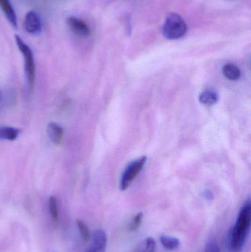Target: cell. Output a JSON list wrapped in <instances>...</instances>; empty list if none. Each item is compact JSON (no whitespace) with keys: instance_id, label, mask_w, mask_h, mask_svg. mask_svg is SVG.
<instances>
[{"instance_id":"cell-1","label":"cell","mask_w":251,"mask_h":252,"mask_svg":"<svg viewBox=\"0 0 251 252\" xmlns=\"http://www.w3.org/2000/svg\"><path fill=\"white\" fill-rule=\"evenodd\" d=\"M251 204L248 200L239 212L235 224L230 229L227 238L228 252H243L250 233Z\"/></svg>"},{"instance_id":"cell-2","label":"cell","mask_w":251,"mask_h":252,"mask_svg":"<svg viewBox=\"0 0 251 252\" xmlns=\"http://www.w3.org/2000/svg\"><path fill=\"white\" fill-rule=\"evenodd\" d=\"M187 32V23L180 15L172 13L167 16L162 28V32L165 38L169 40L179 39Z\"/></svg>"},{"instance_id":"cell-3","label":"cell","mask_w":251,"mask_h":252,"mask_svg":"<svg viewBox=\"0 0 251 252\" xmlns=\"http://www.w3.org/2000/svg\"><path fill=\"white\" fill-rule=\"evenodd\" d=\"M16 44L19 47V50L22 52L24 58L25 59V72H26L27 78L28 83L31 89L33 87L35 78V66L34 63L33 54L29 46L27 45L20 36L15 35Z\"/></svg>"},{"instance_id":"cell-4","label":"cell","mask_w":251,"mask_h":252,"mask_svg":"<svg viewBox=\"0 0 251 252\" xmlns=\"http://www.w3.org/2000/svg\"><path fill=\"white\" fill-rule=\"evenodd\" d=\"M147 161V157H142L136 161H133L128 166L120 182L121 190L124 191L128 189L133 181L137 177V175L141 172Z\"/></svg>"},{"instance_id":"cell-5","label":"cell","mask_w":251,"mask_h":252,"mask_svg":"<svg viewBox=\"0 0 251 252\" xmlns=\"http://www.w3.org/2000/svg\"><path fill=\"white\" fill-rule=\"evenodd\" d=\"M107 236L103 229H97L92 235V243L86 252H106Z\"/></svg>"},{"instance_id":"cell-6","label":"cell","mask_w":251,"mask_h":252,"mask_svg":"<svg viewBox=\"0 0 251 252\" xmlns=\"http://www.w3.org/2000/svg\"><path fill=\"white\" fill-rule=\"evenodd\" d=\"M67 24L74 33L78 36L88 37L91 35L89 27L84 20L79 18L70 16L67 19Z\"/></svg>"},{"instance_id":"cell-7","label":"cell","mask_w":251,"mask_h":252,"mask_svg":"<svg viewBox=\"0 0 251 252\" xmlns=\"http://www.w3.org/2000/svg\"><path fill=\"white\" fill-rule=\"evenodd\" d=\"M25 28L27 32L38 34L41 31V22L39 16L35 12L29 11L25 16Z\"/></svg>"},{"instance_id":"cell-8","label":"cell","mask_w":251,"mask_h":252,"mask_svg":"<svg viewBox=\"0 0 251 252\" xmlns=\"http://www.w3.org/2000/svg\"><path fill=\"white\" fill-rule=\"evenodd\" d=\"M47 133L50 140L56 145H59L61 142L63 136V130L60 126L55 123H50L47 127Z\"/></svg>"},{"instance_id":"cell-9","label":"cell","mask_w":251,"mask_h":252,"mask_svg":"<svg viewBox=\"0 0 251 252\" xmlns=\"http://www.w3.org/2000/svg\"><path fill=\"white\" fill-rule=\"evenodd\" d=\"M0 7L2 9L7 20L14 28H17V18L10 1L9 0H0Z\"/></svg>"},{"instance_id":"cell-10","label":"cell","mask_w":251,"mask_h":252,"mask_svg":"<svg viewBox=\"0 0 251 252\" xmlns=\"http://www.w3.org/2000/svg\"><path fill=\"white\" fill-rule=\"evenodd\" d=\"M223 72L225 78L231 81H237L240 79L241 76V71L239 69L238 66H236L234 63H227L223 66Z\"/></svg>"},{"instance_id":"cell-11","label":"cell","mask_w":251,"mask_h":252,"mask_svg":"<svg viewBox=\"0 0 251 252\" xmlns=\"http://www.w3.org/2000/svg\"><path fill=\"white\" fill-rule=\"evenodd\" d=\"M160 242L166 250L174 251L179 247L180 241L175 237L162 235L160 237Z\"/></svg>"},{"instance_id":"cell-12","label":"cell","mask_w":251,"mask_h":252,"mask_svg":"<svg viewBox=\"0 0 251 252\" xmlns=\"http://www.w3.org/2000/svg\"><path fill=\"white\" fill-rule=\"evenodd\" d=\"M200 103L206 106H212L217 103L218 100V95L215 92L212 90H206L201 93L199 97Z\"/></svg>"},{"instance_id":"cell-13","label":"cell","mask_w":251,"mask_h":252,"mask_svg":"<svg viewBox=\"0 0 251 252\" xmlns=\"http://www.w3.org/2000/svg\"><path fill=\"white\" fill-rule=\"evenodd\" d=\"M19 130L14 127H0V139L7 140H14L19 135Z\"/></svg>"},{"instance_id":"cell-14","label":"cell","mask_w":251,"mask_h":252,"mask_svg":"<svg viewBox=\"0 0 251 252\" xmlns=\"http://www.w3.org/2000/svg\"><path fill=\"white\" fill-rule=\"evenodd\" d=\"M77 226H78L83 240L85 241H89L90 238H91V234H90L89 229H88L87 225L83 220L78 219V220H77Z\"/></svg>"},{"instance_id":"cell-15","label":"cell","mask_w":251,"mask_h":252,"mask_svg":"<svg viewBox=\"0 0 251 252\" xmlns=\"http://www.w3.org/2000/svg\"><path fill=\"white\" fill-rule=\"evenodd\" d=\"M143 219V213H139L134 216V219L131 220V223H129L128 226V231L131 232H136L138 230L139 228L141 226V223H142Z\"/></svg>"},{"instance_id":"cell-16","label":"cell","mask_w":251,"mask_h":252,"mask_svg":"<svg viewBox=\"0 0 251 252\" xmlns=\"http://www.w3.org/2000/svg\"><path fill=\"white\" fill-rule=\"evenodd\" d=\"M49 207H50L52 219L55 222H57V219H58V213H57V199H56V197H50V200H49Z\"/></svg>"},{"instance_id":"cell-17","label":"cell","mask_w":251,"mask_h":252,"mask_svg":"<svg viewBox=\"0 0 251 252\" xmlns=\"http://www.w3.org/2000/svg\"><path fill=\"white\" fill-rule=\"evenodd\" d=\"M156 252V241L151 237L146 238L141 247L140 252Z\"/></svg>"},{"instance_id":"cell-18","label":"cell","mask_w":251,"mask_h":252,"mask_svg":"<svg viewBox=\"0 0 251 252\" xmlns=\"http://www.w3.org/2000/svg\"><path fill=\"white\" fill-rule=\"evenodd\" d=\"M204 252H221V250L215 240L210 239L205 246Z\"/></svg>"},{"instance_id":"cell-19","label":"cell","mask_w":251,"mask_h":252,"mask_svg":"<svg viewBox=\"0 0 251 252\" xmlns=\"http://www.w3.org/2000/svg\"><path fill=\"white\" fill-rule=\"evenodd\" d=\"M205 197H206L207 199H212V198H213V194H212L210 191H207V192H206V193H205Z\"/></svg>"}]
</instances>
